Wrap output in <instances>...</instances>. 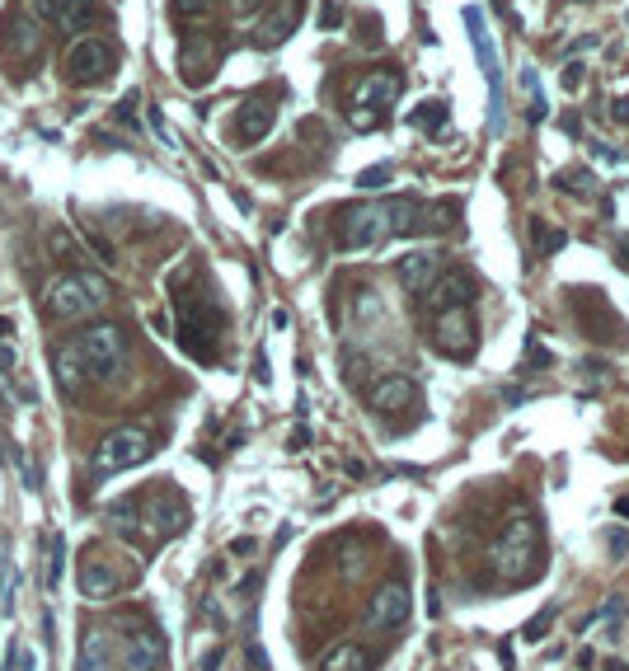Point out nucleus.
Returning <instances> with one entry per match:
<instances>
[{"mask_svg": "<svg viewBox=\"0 0 629 671\" xmlns=\"http://www.w3.org/2000/svg\"><path fill=\"white\" fill-rule=\"evenodd\" d=\"M404 94V76H399L395 66L390 71H371V76H362L357 80V90H353V127L357 132H371L376 127V113L381 108H390Z\"/></svg>", "mask_w": 629, "mask_h": 671, "instance_id": "6e6552de", "label": "nucleus"}, {"mask_svg": "<svg viewBox=\"0 0 629 671\" xmlns=\"http://www.w3.org/2000/svg\"><path fill=\"white\" fill-rule=\"evenodd\" d=\"M216 667H221V648H212V653L202 657V671H216Z\"/></svg>", "mask_w": 629, "mask_h": 671, "instance_id": "37998d69", "label": "nucleus"}, {"mask_svg": "<svg viewBox=\"0 0 629 671\" xmlns=\"http://www.w3.org/2000/svg\"><path fill=\"white\" fill-rule=\"evenodd\" d=\"M169 10H174V19H188V24H198V19H207V15L216 10V0H174Z\"/></svg>", "mask_w": 629, "mask_h": 671, "instance_id": "c756f323", "label": "nucleus"}, {"mask_svg": "<svg viewBox=\"0 0 629 671\" xmlns=\"http://www.w3.org/2000/svg\"><path fill=\"white\" fill-rule=\"evenodd\" d=\"M0 52L10 61H29L43 52V33H38V19L29 15H10L0 24Z\"/></svg>", "mask_w": 629, "mask_h": 671, "instance_id": "6ab92c4d", "label": "nucleus"}, {"mask_svg": "<svg viewBox=\"0 0 629 671\" xmlns=\"http://www.w3.org/2000/svg\"><path fill=\"white\" fill-rule=\"evenodd\" d=\"M550 620H554V606H550V610H545V615H536V620H531V625H526V639L536 643V639H540V634H545V629H550Z\"/></svg>", "mask_w": 629, "mask_h": 671, "instance_id": "c9c22d12", "label": "nucleus"}, {"mask_svg": "<svg viewBox=\"0 0 629 671\" xmlns=\"http://www.w3.org/2000/svg\"><path fill=\"white\" fill-rule=\"evenodd\" d=\"M409 610H414V596H409V587L399 578L381 582L376 587V596H371V606H367V625L371 629H399L404 620H409Z\"/></svg>", "mask_w": 629, "mask_h": 671, "instance_id": "2eb2a0df", "label": "nucleus"}, {"mask_svg": "<svg viewBox=\"0 0 629 671\" xmlns=\"http://www.w3.org/2000/svg\"><path fill=\"white\" fill-rule=\"evenodd\" d=\"M108 296H113L108 277L76 268V273H62V277H52V282H47L43 310L52 315V320L71 324V320H85V315H94V310H104Z\"/></svg>", "mask_w": 629, "mask_h": 671, "instance_id": "f03ea898", "label": "nucleus"}, {"mask_svg": "<svg viewBox=\"0 0 629 671\" xmlns=\"http://www.w3.org/2000/svg\"><path fill=\"white\" fill-rule=\"evenodd\" d=\"M395 273H399V287L414 291V296H423V291H428L432 282L446 273V254H437V249H418V254H404Z\"/></svg>", "mask_w": 629, "mask_h": 671, "instance_id": "a211bd4d", "label": "nucleus"}, {"mask_svg": "<svg viewBox=\"0 0 629 671\" xmlns=\"http://www.w3.org/2000/svg\"><path fill=\"white\" fill-rule=\"evenodd\" d=\"M15 366H19V352L10 343H0V376H15Z\"/></svg>", "mask_w": 629, "mask_h": 671, "instance_id": "e433bc0d", "label": "nucleus"}, {"mask_svg": "<svg viewBox=\"0 0 629 671\" xmlns=\"http://www.w3.org/2000/svg\"><path fill=\"white\" fill-rule=\"evenodd\" d=\"M108 526L123 535V540H132V545H141V498H118V503H108Z\"/></svg>", "mask_w": 629, "mask_h": 671, "instance_id": "b1692460", "label": "nucleus"}, {"mask_svg": "<svg viewBox=\"0 0 629 671\" xmlns=\"http://www.w3.org/2000/svg\"><path fill=\"white\" fill-rule=\"evenodd\" d=\"M301 15H306V0H277L273 10L259 19L254 43H259V47H282L296 29H301Z\"/></svg>", "mask_w": 629, "mask_h": 671, "instance_id": "dca6fc26", "label": "nucleus"}, {"mask_svg": "<svg viewBox=\"0 0 629 671\" xmlns=\"http://www.w3.org/2000/svg\"><path fill=\"white\" fill-rule=\"evenodd\" d=\"M188 521H193V512H188V503L174 493V488H165V493H151L146 503H141V545H165V540H174V535L188 531Z\"/></svg>", "mask_w": 629, "mask_h": 671, "instance_id": "39448f33", "label": "nucleus"}, {"mask_svg": "<svg viewBox=\"0 0 629 671\" xmlns=\"http://www.w3.org/2000/svg\"><path fill=\"white\" fill-rule=\"evenodd\" d=\"M123 578H118V568L108 564L99 549H85L80 554V596H90V601H108V596H118Z\"/></svg>", "mask_w": 629, "mask_h": 671, "instance_id": "f3484780", "label": "nucleus"}, {"mask_svg": "<svg viewBox=\"0 0 629 671\" xmlns=\"http://www.w3.org/2000/svg\"><path fill=\"white\" fill-rule=\"evenodd\" d=\"M465 29L475 43V57L484 66V85H489V132H503V71H498V52H493V33L484 24V10L470 5L465 10Z\"/></svg>", "mask_w": 629, "mask_h": 671, "instance_id": "423d86ee", "label": "nucleus"}, {"mask_svg": "<svg viewBox=\"0 0 629 671\" xmlns=\"http://www.w3.org/2000/svg\"><path fill=\"white\" fill-rule=\"evenodd\" d=\"M564 188H568V193H592V174H587V169H578V174L568 169V174H564Z\"/></svg>", "mask_w": 629, "mask_h": 671, "instance_id": "f704fd0d", "label": "nucleus"}, {"mask_svg": "<svg viewBox=\"0 0 629 671\" xmlns=\"http://www.w3.org/2000/svg\"><path fill=\"white\" fill-rule=\"evenodd\" d=\"M381 212H385V235L395 240V235H414L418 221H423V202L418 198H390L381 202Z\"/></svg>", "mask_w": 629, "mask_h": 671, "instance_id": "5701e85b", "label": "nucleus"}, {"mask_svg": "<svg viewBox=\"0 0 629 671\" xmlns=\"http://www.w3.org/2000/svg\"><path fill=\"white\" fill-rule=\"evenodd\" d=\"M306 442H310V432H306V427H296V432H292V451H301Z\"/></svg>", "mask_w": 629, "mask_h": 671, "instance_id": "c03bdc74", "label": "nucleus"}, {"mask_svg": "<svg viewBox=\"0 0 629 671\" xmlns=\"http://www.w3.org/2000/svg\"><path fill=\"white\" fill-rule=\"evenodd\" d=\"M52 371H57V385H62L66 395H80V390L90 385V366H85V357H80L76 338L52 352Z\"/></svg>", "mask_w": 629, "mask_h": 671, "instance_id": "4be33fe9", "label": "nucleus"}, {"mask_svg": "<svg viewBox=\"0 0 629 671\" xmlns=\"http://www.w3.org/2000/svg\"><path fill=\"white\" fill-rule=\"evenodd\" d=\"M155 451V442H151V432L146 427H113L104 442L94 446V470L99 474H123V470H132V465H141V460Z\"/></svg>", "mask_w": 629, "mask_h": 671, "instance_id": "0eeeda50", "label": "nucleus"}, {"mask_svg": "<svg viewBox=\"0 0 629 671\" xmlns=\"http://www.w3.org/2000/svg\"><path fill=\"white\" fill-rule=\"evenodd\" d=\"M432 343H437V352L451 357V362H470L479 352V324H475V315H470V305L442 310V315L432 320Z\"/></svg>", "mask_w": 629, "mask_h": 671, "instance_id": "1a4fd4ad", "label": "nucleus"}, {"mask_svg": "<svg viewBox=\"0 0 629 671\" xmlns=\"http://www.w3.org/2000/svg\"><path fill=\"white\" fill-rule=\"evenodd\" d=\"M94 19H99V5H94V0H62L57 15H52V24L62 33H85Z\"/></svg>", "mask_w": 629, "mask_h": 671, "instance_id": "393cba45", "label": "nucleus"}, {"mask_svg": "<svg viewBox=\"0 0 629 671\" xmlns=\"http://www.w3.org/2000/svg\"><path fill=\"white\" fill-rule=\"evenodd\" d=\"M47 254H52L57 263H76L80 268V263H85V244H80L66 226H52L47 230Z\"/></svg>", "mask_w": 629, "mask_h": 671, "instance_id": "bb28decb", "label": "nucleus"}, {"mask_svg": "<svg viewBox=\"0 0 629 671\" xmlns=\"http://www.w3.org/2000/svg\"><path fill=\"white\" fill-rule=\"evenodd\" d=\"M254 5H259V0H231V10H235V15H249Z\"/></svg>", "mask_w": 629, "mask_h": 671, "instance_id": "a18cd8bd", "label": "nucleus"}, {"mask_svg": "<svg viewBox=\"0 0 629 671\" xmlns=\"http://www.w3.org/2000/svg\"><path fill=\"white\" fill-rule=\"evenodd\" d=\"M611 554H629V535H625V531L611 535Z\"/></svg>", "mask_w": 629, "mask_h": 671, "instance_id": "a19ab883", "label": "nucleus"}, {"mask_svg": "<svg viewBox=\"0 0 629 671\" xmlns=\"http://www.w3.org/2000/svg\"><path fill=\"white\" fill-rule=\"evenodd\" d=\"M273 122H277V108L268 104V99H245L240 113H235V141H240V146H254V141H263L273 132Z\"/></svg>", "mask_w": 629, "mask_h": 671, "instance_id": "412c9836", "label": "nucleus"}, {"mask_svg": "<svg viewBox=\"0 0 629 671\" xmlns=\"http://www.w3.org/2000/svg\"><path fill=\"white\" fill-rule=\"evenodd\" d=\"M216 61H221V43H216V38H207V33H188L184 52H179V80H184L188 90L212 85Z\"/></svg>", "mask_w": 629, "mask_h": 671, "instance_id": "f8f14e48", "label": "nucleus"}, {"mask_svg": "<svg viewBox=\"0 0 629 671\" xmlns=\"http://www.w3.org/2000/svg\"><path fill=\"white\" fill-rule=\"evenodd\" d=\"M414 404H418V381L404 376V371H390V376L367 385V409L381 413V418H395V413L414 409Z\"/></svg>", "mask_w": 629, "mask_h": 671, "instance_id": "ddd939ff", "label": "nucleus"}, {"mask_svg": "<svg viewBox=\"0 0 629 671\" xmlns=\"http://www.w3.org/2000/svg\"><path fill=\"white\" fill-rule=\"evenodd\" d=\"M385 179H390V165H371L357 174V188H367V193H376V188H385Z\"/></svg>", "mask_w": 629, "mask_h": 671, "instance_id": "473e14b6", "label": "nucleus"}, {"mask_svg": "<svg viewBox=\"0 0 629 671\" xmlns=\"http://www.w3.org/2000/svg\"><path fill=\"white\" fill-rule=\"evenodd\" d=\"M423 296H428V305L437 310V315H442V310H461V305L475 301V277L461 273V268H446Z\"/></svg>", "mask_w": 629, "mask_h": 671, "instance_id": "aec40b11", "label": "nucleus"}, {"mask_svg": "<svg viewBox=\"0 0 629 671\" xmlns=\"http://www.w3.org/2000/svg\"><path fill=\"white\" fill-rule=\"evenodd\" d=\"M10 334H15V320H10V315H0V343H10Z\"/></svg>", "mask_w": 629, "mask_h": 671, "instance_id": "79ce46f5", "label": "nucleus"}, {"mask_svg": "<svg viewBox=\"0 0 629 671\" xmlns=\"http://www.w3.org/2000/svg\"><path fill=\"white\" fill-rule=\"evenodd\" d=\"M320 671H371V653L362 643H338L334 653H324Z\"/></svg>", "mask_w": 629, "mask_h": 671, "instance_id": "a878e982", "label": "nucleus"}, {"mask_svg": "<svg viewBox=\"0 0 629 671\" xmlns=\"http://www.w3.org/2000/svg\"><path fill=\"white\" fill-rule=\"evenodd\" d=\"M625 244H629V240H625Z\"/></svg>", "mask_w": 629, "mask_h": 671, "instance_id": "de8ad7c7", "label": "nucleus"}, {"mask_svg": "<svg viewBox=\"0 0 629 671\" xmlns=\"http://www.w3.org/2000/svg\"><path fill=\"white\" fill-rule=\"evenodd\" d=\"M62 568H66V540H62V535H52V559H47V587H57V582H62Z\"/></svg>", "mask_w": 629, "mask_h": 671, "instance_id": "2f4dec72", "label": "nucleus"}, {"mask_svg": "<svg viewBox=\"0 0 629 671\" xmlns=\"http://www.w3.org/2000/svg\"><path fill=\"white\" fill-rule=\"evenodd\" d=\"M414 127H423V132H446V104H423L414 113Z\"/></svg>", "mask_w": 629, "mask_h": 671, "instance_id": "7c9ffc66", "label": "nucleus"}, {"mask_svg": "<svg viewBox=\"0 0 629 671\" xmlns=\"http://www.w3.org/2000/svg\"><path fill=\"white\" fill-rule=\"evenodd\" d=\"M522 90H526V99H531V122H540L550 108H545V94H540V80L531 66H522Z\"/></svg>", "mask_w": 629, "mask_h": 671, "instance_id": "c85d7f7f", "label": "nucleus"}, {"mask_svg": "<svg viewBox=\"0 0 629 671\" xmlns=\"http://www.w3.org/2000/svg\"><path fill=\"white\" fill-rule=\"evenodd\" d=\"M456 216H461V202H456V198H442L437 207H428V212H423L418 230H451V226H456Z\"/></svg>", "mask_w": 629, "mask_h": 671, "instance_id": "cd10ccee", "label": "nucleus"}, {"mask_svg": "<svg viewBox=\"0 0 629 671\" xmlns=\"http://www.w3.org/2000/svg\"><path fill=\"white\" fill-rule=\"evenodd\" d=\"M113 71V47L104 38H76L66 47V80L71 85H99Z\"/></svg>", "mask_w": 629, "mask_h": 671, "instance_id": "9d476101", "label": "nucleus"}, {"mask_svg": "<svg viewBox=\"0 0 629 671\" xmlns=\"http://www.w3.org/2000/svg\"><path fill=\"white\" fill-rule=\"evenodd\" d=\"M489 564L503 573V582H526L531 573L540 568L536 559V517H526V512H517V517L503 526V535L493 540L489 549Z\"/></svg>", "mask_w": 629, "mask_h": 671, "instance_id": "7ed1b4c3", "label": "nucleus"}, {"mask_svg": "<svg viewBox=\"0 0 629 671\" xmlns=\"http://www.w3.org/2000/svg\"><path fill=\"white\" fill-rule=\"evenodd\" d=\"M80 357L90 366V381H118L127 371V334L118 324H94L76 338Z\"/></svg>", "mask_w": 629, "mask_h": 671, "instance_id": "20e7f679", "label": "nucleus"}, {"mask_svg": "<svg viewBox=\"0 0 629 671\" xmlns=\"http://www.w3.org/2000/svg\"><path fill=\"white\" fill-rule=\"evenodd\" d=\"M249 667H254V671H268V657H263L259 643H249Z\"/></svg>", "mask_w": 629, "mask_h": 671, "instance_id": "ea45409f", "label": "nucleus"}, {"mask_svg": "<svg viewBox=\"0 0 629 671\" xmlns=\"http://www.w3.org/2000/svg\"><path fill=\"white\" fill-rule=\"evenodd\" d=\"M174 310H179V343H184L188 357L216 362V348H221V334H226V310L212 296H198V291H179Z\"/></svg>", "mask_w": 629, "mask_h": 671, "instance_id": "f257e3e1", "label": "nucleus"}, {"mask_svg": "<svg viewBox=\"0 0 629 671\" xmlns=\"http://www.w3.org/2000/svg\"><path fill=\"white\" fill-rule=\"evenodd\" d=\"M165 662H169L165 634H160L155 625H141V629L127 634L123 662H118V667H123V671H165Z\"/></svg>", "mask_w": 629, "mask_h": 671, "instance_id": "4468645a", "label": "nucleus"}, {"mask_svg": "<svg viewBox=\"0 0 629 671\" xmlns=\"http://www.w3.org/2000/svg\"><path fill=\"white\" fill-rule=\"evenodd\" d=\"M583 71H587L583 61H568V66H564V85H568V90H578V85H583Z\"/></svg>", "mask_w": 629, "mask_h": 671, "instance_id": "58836bf2", "label": "nucleus"}, {"mask_svg": "<svg viewBox=\"0 0 629 671\" xmlns=\"http://www.w3.org/2000/svg\"><path fill=\"white\" fill-rule=\"evenodd\" d=\"M390 240L385 235V212L381 202H367V207H348L338 216V249H371V244Z\"/></svg>", "mask_w": 629, "mask_h": 671, "instance_id": "9b49d317", "label": "nucleus"}, {"mask_svg": "<svg viewBox=\"0 0 629 671\" xmlns=\"http://www.w3.org/2000/svg\"><path fill=\"white\" fill-rule=\"evenodd\" d=\"M531 235H536V244H540V249H550V254H554V249H564V230H545L536 221V230H531Z\"/></svg>", "mask_w": 629, "mask_h": 671, "instance_id": "72a5a7b5", "label": "nucleus"}, {"mask_svg": "<svg viewBox=\"0 0 629 671\" xmlns=\"http://www.w3.org/2000/svg\"><path fill=\"white\" fill-rule=\"evenodd\" d=\"M615 512H620V517L629 521V493H625V498H615Z\"/></svg>", "mask_w": 629, "mask_h": 671, "instance_id": "49530a36", "label": "nucleus"}, {"mask_svg": "<svg viewBox=\"0 0 629 671\" xmlns=\"http://www.w3.org/2000/svg\"><path fill=\"white\" fill-rule=\"evenodd\" d=\"M118 122H127V127H137V94H127L123 104H118Z\"/></svg>", "mask_w": 629, "mask_h": 671, "instance_id": "4c0bfd02", "label": "nucleus"}]
</instances>
